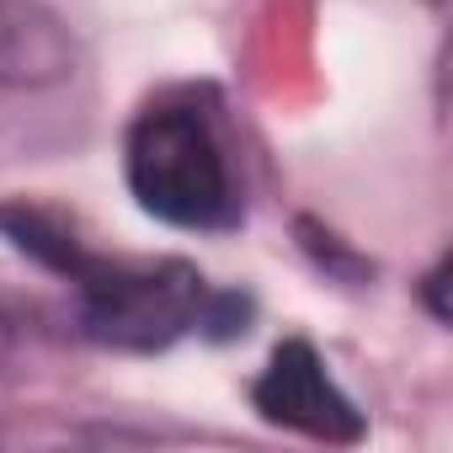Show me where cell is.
Listing matches in <instances>:
<instances>
[{
    "mask_svg": "<svg viewBox=\"0 0 453 453\" xmlns=\"http://www.w3.org/2000/svg\"><path fill=\"white\" fill-rule=\"evenodd\" d=\"M6 230L27 257L49 262L54 273H65L81 294V320L86 336L107 342V347H128V352H155L171 347L187 331L208 326V310L219 294H208L203 273L187 262H107L75 246V235H65L54 219L33 213V208H6L0 213Z\"/></svg>",
    "mask_w": 453,
    "mask_h": 453,
    "instance_id": "cell-1",
    "label": "cell"
},
{
    "mask_svg": "<svg viewBox=\"0 0 453 453\" xmlns=\"http://www.w3.org/2000/svg\"><path fill=\"white\" fill-rule=\"evenodd\" d=\"M49 75H65L59 27L22 0H0V81H49Z\"/></svg>",
    "mask_w": 453,
    "mask_h": 453,
    "instance_id": "cell-4",
    "label": "cell"
},
{
    "mask_svg": "<svg viewBox=\"0 0 453 453\" xmlns=\"http://www.w3.org/2000/svg\"><path fill=\"white\" fill-rule=\"evenodd\" d=\"M251 400L267 421L294 426L304 437H320V442H357L363 437L357 405L331 384V373L310 342H283L273 352V363L262 368V379L251 384Z\"/></svg>",
    "mask_w": 453,
    "mask_h": 453,
    "instance_id": "cell-3",
    "label": "cell"
},
{
    "mask_svg": "<svg viewBox=\"0 0 453 453\" xmlns=\"http://www.w3.org/2000/svg\"><path fill=\"white\" fill-rule=\"evenodd\" d=\"M6 357H12V320L0 315V368H6Z\"/></svg>",
    "mask_w": 453,
    "mask_h": 453,
    "instance_id": "cell-5",
    "label": "cell"
},
{
    "mask_svg": "<svg viewBox=\"0 0 453 453\" xmlns=\"http://www.w3.org/2000/svg\"><path fill=\"white\" fill-rule=\"evenodd\" d=\"M123 171H128L139 208L176 224V230H224L241 213L224 144L208 112L192 102L144 107L128 128Z\"/></svg>",
    "mask_w": 453,
    "mask_h": 453,
    "instance_id": "cell-2",
    "label": "cell"
}]
</instances>
